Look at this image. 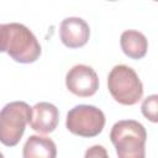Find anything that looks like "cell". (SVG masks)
<instances>
[{
    "label": "cell",
    "mask_w": 158,
    "mask_h": 158,
    "mask_svg": "<svg viewBox=\"0 0 158 158\" xmlns=\"http://www.w3.org/2000/svg\"><path fill=\"white\" fill-rule=\"evenodd\" d=\"M6 52L17 63H33L41 56V44L22 23H0V53Z\"/></svg>",
    "instance_id": "cell-1"
},
{
    "label": "cell",
    "mask_w": 158,
    "mask_h": 158,
    "mask_svg": "<svg viewBox=\"0 0 158 158\" xmlns=\"http://www.w3.org/2000/svg\"><path fill=\"white\" fill-rule=\"evenodd\" d=\"M110 139L115 146L117 158H146L147 132L138 121H117L110 131Z\"/></svg>",
    "instance_id": "cell-2"
},
{
    "label": "cell",
    "mask_w": 158,
    "mask_h": 158,
    "mask_svg": "<svg viewBox=\"0 0 158 158\" xmlns=\"http://www.w3.org/2000/svg\"><path fill=\"white\" fill-rule=\"evenodd\" d=\"M107 89L121 105H136L143 95V84L137 73L126 64L115 65L107 75Z\"/></svg>",
    "instance_id": "cell-3"
},
{
    "label": "cell",
    "mask_w": 158,
    "mask_h": 158,
    "mask_svg": "<svg viewBox=\"0 0 158 158\" xmlns=\"http://www.w3.org/2000/svg\"><path fill=\"white\" fill-rule=\"evenodd\" d=\"M31 116V107L25 101L6 104L0 111V142L6 147L16 146L22 138Z\"/></svg>",
    "instance_id": "cell-4"
},
{
    "label": "cell",
    "mask_w": 158,
    "mask_h": 158,
    "mask_svg": "<svg viewBox=\"0 0 158 158\" xmlns=\"http://www.w3.org/2000/svg\"><path fill=\"white\" fill-rule=\"evenodd\" d=\"M104 112L94 105H77L67 114L65 127L79 137H95L101 133L105 126Z\"/></svg>",
    "instance_id": "cell-5"
},
{
    "label": "cell",
    "mask_w": 158,
    "mask_h": 158,
    "mask_svg": "<svg viewBox=\"0 0 158 158\" xmlns=\"http://www.w3.org/2000/svg\"><path fill=\"white\" fill-rule=\"evenodd\" d=\"M67 89L80 98L93 96L99 89V78L95 70L86 64L72 67L65 75Z\"/></svg>",
    "instance_id": "cell-6"
},
{
    "label": "cell",
    "mask_w": 158,
    "mask_h": 158,
    "mask_svg": "<svg viewBox=\"0 0 158 158\" xmlns=\"http://www.w3.org/2000/svg\"><path fill=\"white\" fill-rule=\"evenodd\" d=\"M59 37L68 48H80L85 46L90 37V28L81 17H67L60 22Z\"/></svg>",
    "instance_id": "cell-7"
},
{
    "label": "cell",
    "mask_w": 158,
    "mask_h": 158,
    "mask_svg": "<svg viewBox=\"0 0 158 158\" xmlns=\"http://www.w3.org/2000/svg\"><path fill=\"white\" fill-rule=\"evenodd\" d=\"M59 121V111L56 105L41 101L31 107V116L28 123L31 128L38 133H51L57 128Z\"/></svg>",
    "instance_id": "cell-8"
},
{
    "label": "cell",
    "mask_w": 158,
    "mask_h": 158,
    "mask_svg": "<svg viewBox=\"0 0 158 158\" xmlns=\"http://www.w3.org/2000/svg\"><path fill=\"white\" fill-rule=\"evenodd\" d=\"M23 158H56L57 146L49 138L40 135H32L27 138L22 148Z\"/></svg>",
    "instance_id": "cell-9"
},
{
    "label": "cell",
    "mask_w": 158,
    "mask_h": 158,
    "mask_svg": "<svg viewBox=\"0 0 158 158\" xmlns=\"http://www.w3.org/2000/svg\"><path fill=\"white\" fill-rule=\"evenodd\" d=\"M120 46L122 52L131 59H141L146 56L148 49V41L146 36L136 30H126L121 33Z\"/></svg>",
    "instance_id": "cell-10"
},
{
    "label": "cell",
    "mask_w": 158,
    "mask_h": 158,
    "mask_svg": "<svg viewBox=\"0 0 158 158\" xmlns=\"http://www.w3.org/2000/svg\"><path fill=\"white\" fill-rule=\"evenodd\" d=\"M157 110H158V95L153 94L147 96L141 105V111L142 115L149 120L151 122L156 123L158 121V116H157Z\"/></svg>",
    "instance_id": "cell-11"
},
{
    "label": "cell",
    "mask_w": 158,
    "mask_h": 158,
    "mask_svg": "<svg viewBox=\"0 0 158 158\" xmlns=\"http://www.w3.org/2000/svg\"><path fill=\"white\" fill-rule=\"evenodd\" d=\"M84 158H109V154L105 149V147L100 146V144H95L89 147L85 151Z\"/></svg>",
    "instance_id": "cell-12"
},
{
    "label": "cell",
    "mask_w": 158,
    "mask_h": 158,
    "mask_svg": "<svg viewBox=\"0 0 158 158\" xmlns=\"http://www.w3.org/2000/svg\"><path fill=\"white\" fill-rule=\"evenodd\" d=\"M0 158H5V157H4V154H2L1 152H0Z\"/></svg>",
    "instance_id": "cell-13"
}]
</instances>
